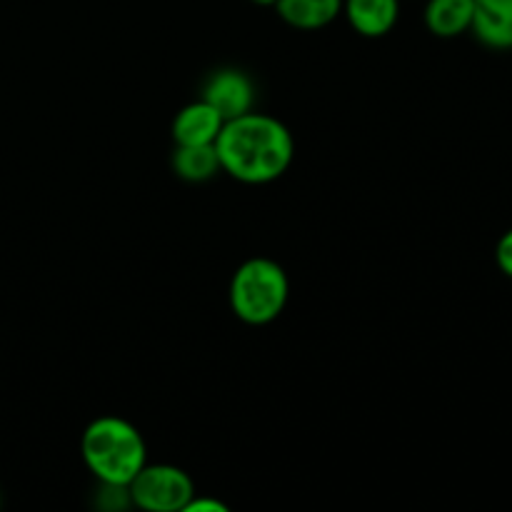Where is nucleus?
Returning a JSON list of instances; mask_svg holds the SVG:
<instances>
[{"mask_svg":"<svg viewBox=\"0 0 512 512\" xmlns=\"http://www.w3.org/2000/svg\"><path fill=\"white\" fill-rule=\"evenodd\" d=\"M250 3H255V5H263V8H270V5H275V0H250Z\"/></svg>","mask_w":512,"mask_h":512,"instance_id":"14","label":"nucleus"},{"mask_svg":"<svg viewBox=\"0 0 512 512\" xmlns=\"http://www.w3.org/2000/svg\"><path fill=\"white\" fill-rule=\"evenodd\" d=\"M275 13L298 30H320L343 15V0H275Z\"/></svg>","mask_w":512,"mask_h":512,"instance_id":"9","label":"nucleus"},{"mask_svg":"<svg viewBox=\"0 0 512 512\" xmlns=\"http://www.w3.org/2000/svg\"><path fill=\"white\" fill-rule=\"evenodd\" d=\"M130 503L148 512H180L195 498V485L185 470L168 463H145L128 483Z\"/></svg>","mask_w":512,"mask_h":512,"instance_id":"4","label":"nucleus"},{"mask_svg":"<svg viewBox=\"0 0 512 512\" xmlns=\"http://www.w3.org/2000/svg\"><path fill=\"white\" fill-rule=\"evenodd\" d=\"M470 33L493 50L512 48V0H473Z\"/></svg>","mask_w":512,"mask_h":512,"instance_id":"7","label":"nucleus"},{"mask_svg":"<svg viewBox=\"0 0 512 512\" xmlns=\"http://www.w3.org/2000/svg\"><path fill=\"white\" fill-rule=\"evenodd\" d=\"M343 15L363 38H383L398 25L400 0H343Z\"/></svg>","mask_w":512,"mask_h":512,"instance_id":"8","label":"nucleus"},{"mask_svg":"<svg viewBox=\"0 0 512 512\" xmlns=\"http://www.w3.org/2000/svg\"><path fill=\"white\" fill-rule=\"evenodd\" d=\"M83 463L98 483L128 485L148 463V448L133 423L115 415L95 418L80 440Z\"/></svg>","mask_w":512,"mask_h":512,"instance_id":"2","label":"nucleus"},{"mask_svg":"<svg viewBox=\"0 0 512 512\" xmlns=\"http://www.w3.org/2000/svg\"><path fill=\"white\" fill-rule=\"evenodd\" d=\"M228 295L235 318L245 325H268L288 303V275L275 260L250 258L233 273Z\"/></svg>","mask_w":512,"mask_h":512,"instance_id":"3","label":"nucleus"},{"mask_svg":"<svg viewBox=\"0 0 512 512\" xmlns=\"http://www.w3.org/2000/svg\"><path fill=\"white\" fill-rule=\"evenodd\" d=\"M495 263H498L500 273L508 275L512 280V228L498 240V248H495Z\"/></svg>","mask_w":512,"mask_h":512,"instance_id":"12","label":"nucleus"},{"mask_svg":"<svg viewBox=\"0 0 512 512\" xmlns=\"http://www.w3.org/2000/svg\"><path fill=\"white\" fill-rule=\"evenodd\" d=\"M173 170L185 183H205L220 173L215 145H175Z\"/></svg>","mask_w":512,"mask_h":512,"instance_id":"11","label":"nucleus"},{"mask_svg":"<svg viewBox=\"0 0 512 512\" xmlns=\"http://www.w3.org/2000/svg\"><path fill=\"white\" fill-rule=\"evenodd\" d=\"M220 170L245 185H265L290 168L295 155L293 133L278 118L265 113L238 115L225 120L218 140Z\"/></svg>","mask_w":512,"mask_h":512,"instance_id":"1","label":"nucleus"},{"mask_svg":"<svg viewBox=\"0 0 512 512\" xmlns=\"http://www.w3.org/2000/svg\"><path fill=\"white\" fill-rule=\"evenodd\" d=\"M183 512H228V505H223L220 500L198 498V495H195Z\"/></svg>","mask_w":512,"mask_h":512,"instance_id":"13","label":"nucleus"},{"mask_svg":"<svg viewBox=\"0 0 512 512\" xmlns=\"http://www.w3.org/2000/svg\"><path fill=\"white\" fill-rule=\"evenodd\" d=\"M225 118L203 98L180 108L173 120L175 145H215Z\"/></svg>","mask_w":512,"mask_h":512,"instance_id":"6","label":"nucleus"},{"mask_svg":"<svg viewBox=\"0 0 512 512\" xmlns=\"http://www.w3.org/2000/svg\"><path fill=\"white\" fill-rule=\"evenodd\" d=\"M423 20L435 38H458L473 23V0H428Z\"/></svg>","mask_w":512,"mask_h":512,"instance_id":"10","label":"nucleus"},{"mask_svg":"<svg viewBox=\"0 0 512 512\" xmlns=\"http://www.w3.org/2000/svg\"><path fill=\"white\" fill-rule=\"evenodd\" d=\"M203 100L213 105L225 120L238 118V115H245L253 110L255 85L243 70L220 68L205 83Z\"/></svg>","mask_w":512,"mask_h":512,"instance_id":"5","label":"nucleus"}]
</instances>
